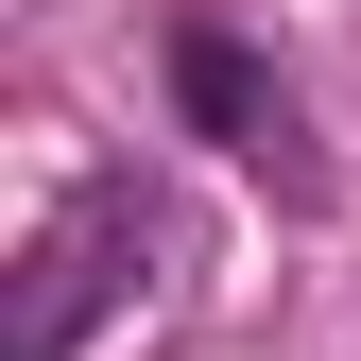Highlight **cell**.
I'll use <instances>...</instances> for the list:
<instances>
[{
	"instance_id": "7a4b0ae2",
	"label": "cell",
	"mask_w": 361,
	"mask_h": 361,
	"mask_svg": "<svg viewBox=\"0 0 361 361\" xmlns=\"http://www.w3.org/2000/svg\"><path fill=\"white\" fill-rule=\"evenodd\" d=\"M172 86H190V121H207L224 155H258V172H293V190H310V155H293V86L258 69L241 35H207V18H190V35H172Z\"/></svg>"
},
{
	"instance_id": "6da1fadb",
	"label": "cell",
	"mask_w": 361,
	"mask_h": 361,
	"mask_svg": "<svg viewBox=\"0 0 361 361\" xmlns=\"http://www.w3.org/2000/svg\"><path fill=\"white\" fill-rule=\"evenodd\" d=\"M138 258H172V207L138 190V172H86V190L18 241V310H0V361H69L86 327H104L121 293H138Z\"/></svg>"
}]
</instances>
